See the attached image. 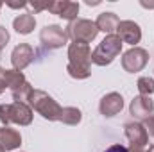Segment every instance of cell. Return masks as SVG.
<instances>
[{
  "label": "cell",
  "mask_w": 154,
  "mask_h": 152,
  "mask_svg": "<svg viewBox=\"0 0 154 152\" xmlns=\"http://www.w3.org/2000/svg\"><path fill=\"white\" fill-rule=\"evenodd\" d=\"M90 63H91V50L84 43H70L68 47V66L66 72L74 79L90 77Z\"/></svg>",
  "instance_id": "obj_1"
},
{
  "label": "cell",
  "mask_w": 154,
  "mask_h": 152,
  "mask_svg": "<svg viewBox=\"0 0 154 152\" xmlns=\"http://www.w3.org/2000/svg\"><path fill=\"white\" fill-rule=\"evenodd\" d=\"M0 122L5 127H7V123L29 125L32 122V108L25 102L0 104Z\"/></svg>",
  "instance_id": "obj_2"
},
{
  "label": "cell",
  "mask_w": 154,
  "mask_h": 152,
  "mask_svg": "<svg viewBox=\"0 0 154 152\" xmlns=\"http://www.w3.org/2000/svg\"><path fill=\"white\" fill-rule=\"evenodd\" d=\"M29 104H31V108L36 113H39L43 118H47V120H59L61 118L63 108L50 95H47L41 90H32V93L29 97Z\"/></svg>",
  "instance_id": "obj_3"
},
{
  "label": "cell",
  "mask_w": 154,
  "mask_h": 152,
  "mask_svg": "<svg viewBox=\"0 0 154 152\" xmlns=\"http://www.w3.org/2000/svg\"><path fill=\"white\" fill-rule=\"evenodd\" d=\"M122 50V39L116 34H109L99 43V47L93 50L91 54V63L99 65V66H106L109 63H113L116 56Z\"/></svg>",
  "instance_id": "obj_4"
},
{
  "label": "cell",
  "mask_w": 154,
  "mask_h": 152,
  "mask_svg": "<svg viewBox=\"0 0 154 152\" xmlns=\"http://www.w3.org/2000/svg\"><path fill=\"white\" fill-rule=\"evenodd\" d=\"M97 34H99L97 23L91 20H84V18H77L74 22H70L66 27V36L74 39V43L88 45L90 41L97 38Z\"/></svg>",
  "instance_id": "obj_5"
},
{
  "label": "cell",
  "mask_w": 154,
  "mask_h": 152,
  "mask_svg": "<svg viewBox=\"0 0 154 152\" xmlns=\"http://www.w3.org/2000/svg\"><path fill=\"white\" fill-rule=\"evenodd\" d=\"M147 63H149V54H147L145 48H140V47L129 48L124 54V57H122V66L129 74H134V72L143 70Z\"/></svg>",
  "instance_id": "obj_6"
},
{
  "label": "cell",
  "mask_w": 154,
  "mask_h": 152,
  "mask_svg": "<svg viewBox=\"0 0 154 152\" xmlns=\"http://www.w3.org/2000/svg\"><path fill=\"white\" fill-rule=\"evenodd\" d=\"M124 129H125V136H127L131 147L143 149L149 143V134H147V129L143 127V123H140V122H129V123L124 125Z\"/></svg>",
  "instance_id": "obj_7"
},
{
  "label": "cell",
  "mask_w": 154,
  "mask_h": 152,
  "mask_svg": "<svg viewBox=\"0 0 154 152\" xmlns=\"http://www.w3.org/2000/svg\"><path fill=\"white\" fill-rule=\"evenodd\" d=\"M39 39H41V43L45 45V47H48V48H59V47H63L65 43H66V32L59 27V25H47L43 31H41V34H39Z\"/></svg>",
  "instance_id": "obj_8"
},
{
  "label": "cell",
  "mask_w": 154,
  "mask_h": 152,
  "mask_svg": "<svg viewBox=\"0 0 154 152\" xmlns=\"http://www.w3.org/2000/svg\"><path fill=\"white\" fill-rule=\"evenodd\" d=\"M34 48L31 47V45H27V43H22V45H18L14 50H13V54H11V63H13V66H14V70L16 72H22L25 66H29L32 61H34Z\"/></svg>",
  "instance_id": "obj_9"
},
{
  "label": "cell",
  "mask_w": 154,
  "mask_h": 152,
  "mask_svg": "<svg viewBox=\"0 0 154 152\" xmlns=\"http://www.w3.org/2000/svg\"><path fill=\"white\" fill-rule=\"evenodd\" d=\"M116 36L122 39V43H129V45H136L142 39V29L138 23L131 22V20H124L118 23L116 27Z\"/></svg>",
  "instance_id": "obj_10"
},
{
  "label": "cell",
  "mask_w": 154,
  "mask_h": 152,
  "mask_svg": "<svg viewBox=\"0 0 154 152\" xmlns=\"http://www.w3.org/2000/svg\"><path fill=\"white\" fill-rule=\"evenodd\" d=\"M129 111L134 118H140V120H145L149 118L154 111V102L151 100V97H145V95H140L136 99H133L131 106H129Z\"/></svg>",
  "instance_id": "obj_11"
},
{
  "label": "cell",
  "mask_w": 154,
  "mask_h": 152,
  "mask_svg": "<svg viewBox=\"0 0 154 152\" xmlns=\"http://www.w3.org/2000/svg\"><path fill=\"white\" fill-rule=\"evenodd\" d=\"M122 108H124V99L120 93H115V91L108 93L100 100V106H99L100 114H104V116H115L122 111Z\"/></svg>",
  "instance_id": "obj_12"
},
{
  "label": "cell",
  "mask_w": 154,
  "mask_h": 152,
  "mask_svg": "<svg viewBox=\"0 0 154 152\" xmlns=\"http://www.w3.org/2000/svg\"><path fill=\"white\" fill-rule=\"evenodd\" d=\"M48 11H50V13H54V14H57V16H61V18H65V20L74 22V20H77L79 4H77V2H70V0L52 2V5H50V9H48Z\"/></svg>",
  "instance_id": "obj_13"
},
{
  "label": "cell",
  "mask_w": 154,
  "mask_h": 152,
  "mask_svg": "<svg viewBox=\"0 0 154 152\" xmlns=\"http://www.w3.org/2000/svg\"><path fill=\"white\" fill-rule=\"evenodd\" d=\"M22 145V136L11 127H0V147L4 150H14Z\"/></svg>",
  "instance_id": "obj_14"
},
{
  "label": "cell",
  "mask_w": 154,
  "mask_h": 152,
  "mask_svg": "<svg viewBox=\"0 0 154 152\" xmlns=\"http://www.w3.org/2000/svg\"><path fill=\"white\" fill-rule=\"evenodd\" d=\"M95 23H97V29L99 31H102V32H106L109 36V34H113L116 31L120 20H118V16H116L115 13H100Z\"/></svg>",
  "instance_id": "obj_15"
},
{
  "label": "cell",
  "mask_w": 154,
  "mask_h": 152,
  "mask_svg": "<svg viewBox=\"0 0 154 152\" xmlns=\"http://www.w3.org/2000/svg\"><path fill=\"white\" fill-rule=\"evenodd\" d=\"M13 27H14V31L18 34H31L32 29L36 27V20H34V16L31 13H23L18 18H14Z\"/></svg>",
  "instance_id": "obj_16"
},
{
  "label": "cell",
  "mask_w": 154,
  "mask_h": 152,
  "mask_svg": "<svg viewBox=\"0 0 154 152\" xmlns=\"http://www.w3.org/2000/svg\"><path fill=\"white\" fill-rule=\"evenodd\" d=\"M4 81H5V86L11 88V91L18 90L20 86H23L27 81L22 72H16V70H4Z\"/></svg>",
  "instance_id": "obj_17"
},
{
  "label": "cell",
  "mask_w": 154,
  "mask_h": 152,
  "mask_svg": "<svg viewBox=\"0 0 154 152\" xmlns=\"http://www.w3.org/2000/svg\"><path fill=\"white\" fill-rule=\"evenodd\" d=\"M81 111L77 109V108H63V111H61V122L63 123H66V125H77L79 122H81Z\"/></svg>",
  "instance_id": "obj_18"
},
{
  "label": "cell",
  "mask_w": 154,
  "mask_h": 152,
  "mask_svg": "<svg viewBox=\"0 0 154 152\" xmlns=\"http://www.w3.org/2000/svg\"><path fill=\"white\" fill-rule=\"evenodd\" d=\"M136 86H138L140 95L149 97L151 93H154V79H151V77H140Z\"/></svg>",
  "instance_id": "obj_19"
},
{
  "label": "cell",
  "mask_w": 154,
  "mask_h": 152,
  "mask_svg": "<svg viewBox=\"0 0 154 152\" xmlns=\"http://www.w3.org/2000/svg\"><path fill=\"white\" fill-rule=\"evenodd\" d=\"M27 5H31L34 11H48L50 9V5H52V2H45V4H41V2H32V4H27Z\"/></svg>",
  "instance_id": "obj_20"
},
{
  "label": "cell",
  "mask_w": 154,
  "mask_h": 152,
  "mask_svg": "<svg viewBox=\"0 0 154 152\" xmlns=\"http://www.w3.org/2000/svg\"><path fill=\"white\" fill-rule=\"evenodd\" d=\"M143 127L147 129V134H151L154 138V114H151L149 118H145V123H143Z\"/></svg>",
  "instance_id": "obj_21"
},
{
  "label": "cell",
  "mask_w": 154,
  "mask_h": 152,
  "mask_svg": "<svg viewBox=\"0 0 154 152\" xmlns=\"http://www.w3.org/2000/svg\"><path fill=\"white\" fill-rule=\"evenodd\" d=\"M7 41H9V32L0 25V52H2V48L7 45Z\"/></svg>",
  "instance_id": "obj_22"
},
{
  "label": "cell",
  "mask_w": 154,
  "mask_h": 152,
  "mask_svg": "<svg viewBox=\"0 0 154 152\" xmlns=\"http://www.w3.org/2000/svg\"><path fill=\"white\" fill-rule=\"evenodd\" d=\"M104 152H129V149H125L124 145H111V147H108Z\"/></svg>",
  "instance_id": "obj_23"
},
{
  "label": "cell",
  "mask_w": 154,
  "mask_h": 152,
  "mask_svg": "<svg viewBox=\"0 0 154 152\" xmlns=\"http://www.w3.org/2000/svg\"><path fill=\"white\" fill-rule=\"evenodd\" d=\"M5 88H7V86H5V81H4V68H0V95L4 93Z\"/></svg>",
  "instance_id": "obj_24"
},
{
  "label": "cell",
  "mask_w": 154,
  "mask_h": 152,
  "mask_svg": "<svg viewBox=\"0 0 154 152\" xmlns=\"http://www.w3.org/2000/svg\"><path fill=\"white\" fill-rule=\"evenodd\" d=\"M129 152H143V150H142V149H134V147H131V149H129Z\"/></svg>",
  "instance_id": "obj_25"
},
{
  "label": "cell",
  "mask_w": 154,
  "mask_h": 152,
  "mask_svg": "<svg viewBox=\"0 0 154 152\" xmlns=\"http://www.w3.org/2000/svg\"><path fill=\"white\" fill-rule=\"evenodd\" d=\"M147 152H154V145H152V147H149V150H147Z\"/></svg>",
  "instance_id": "obj_26"
},
{
  "label": "cell",
  "mask_w": 154,
  "mask_h": 152,
  "mask_svg": "<svg viewBox=\"0 0 154 152\" xmlns=\"http://www.w3.org/2000/svg\"><path fill=\"white\" fill-rule=\"evenodd\" d=\"M0 152H5V150H4V149H2V147H0Z\"/></svg>",
  "instance_id": "obj_27"
},
{
  "label": "cell",
  "mask_w": 154,
  "mask_h": 152,
  "mask_svg": "<svg viewBox=\"0 0 154 152\" xmlns=\"http://www.w3.org/2000/svg\"><path fill=\"white\" fill-rule=\"evenodd\" d=\"M0 9H2V4H0Z\"/></svg>",
  "instance_id": "obj_28"
}]
</instances>
